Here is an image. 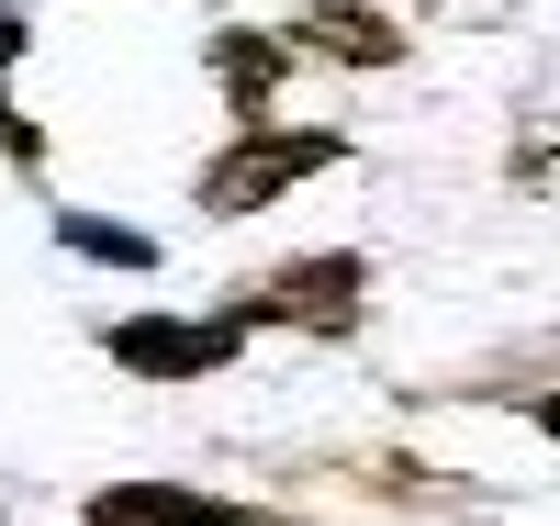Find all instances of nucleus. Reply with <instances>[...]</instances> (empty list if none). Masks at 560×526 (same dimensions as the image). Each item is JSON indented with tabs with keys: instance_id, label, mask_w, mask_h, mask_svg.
Returning a JSON list of instances; mask_svg holds the SVG:
<instances>
[{
	"instance_id": "obj_4",
	"label": "nucleus",
	"mask_w": 560,
	"mask_h": 526,
	"mask_svg": "<svg viewBox=\"0 0 560 526\" xmlns=\"http://www.w3.org/2000/svg\"><path fill=\"white\" fill-rule=\"evenodd\" d=\"M292 57H325V68H393L404 57V23L370 12V0H314L292 23Z\"/></svg>"
},
{
	"instance_id": "obj_8",
	"label": "nucleus",
	"mask_w": 560,
	"mask_h": 526,
	"mask_svg": "<svg viewBox=\"0 0 560 526\" xmlns=\"http://www.w3.org/2000/svg\"><path fill=\"white\" fill-rule=\"evenodd\" d=\"M516 179H527V190H549V179H560V124H538V147L516 157Z\"/></svg>"
},
{
	"instance_id": "obj_1",
	"label": "nucleus",
	"mask_w": 560,
	"mask_h": 526,
	"mask_svg": "<svg viewBox=\"0 0 560 526\" xmlns=\"http://www.w3.org/2000/svg\"><path fill=\"white\" fill-rule=\"evenodd\" d=\"M337 157H348V135H337V124H258V135H236V147L202 168V213H213V224L269 213L280 190H303L314 168H337Z\"/></svg>"
},
{
	"instance_id": "obj_6",
	"label": "nucleus",
	"mask_w": 560,
	"mask_h": 526,
	"mask_svg": "<svg viewBox=\"0 0 560 526\" xmlns=\"http://www.w3.org/2000/svg\"><path fill=\"white\" fill-rule=\"evenodd\" d=\"M280 79H292V34H247V23L213 34V90H224L236 113H258Z\"/></svg>"
},
{
	"instance_id": "obj_2",
	"label": "nucleus",
	"mask_w": 560,
	"mask_h": 526,
	"mask_svg": "<svg viewBox=\"0 0 560 526\" xmlns=\"http://www.w3.org/2000/svg\"><path fill=\"white\" fill-rule=\"evenodd\" d=\"M359 292H370V269H359L348 247H314V258H292V269H269L258 292H236V314H247V325H303V337H348V325H359Z\"/></svg>"
},
{
	"instance_id": "obj_9",
	"label": "nucleus",
	"mask_w": 560,
	"mask_h": 526,
	"mask_svg": "<svg viewBox=\"0 0 560 526\" xmlns=\"http://www.w3.org/2000/svg\"><path fill=\"white\" fill-rule=\"evenodd\" d=\"M0 157H12V168H34V157H45V135H34L12 102H0Z\"/></svg>"
},
{
	"instance_id": "obj_7",
	"label": "nucleus",
	"mask_w": 560,
	"mask_h": 526,
	"mask_svg": "<svg viewBox=\"0 0 560 526\" xmlns=\"http://www.w3.org/2000/svg\"><path fill=\"white\" fill-rule=\"evenodd\" d=\"M57 235H68L79 258H102V269H158V235H135L113 213H57Z\"/></svg>"
},
{
	"instance_id": "obj_10",
	"label": "nucleus",
	"mask_w": 560,
	"mask_h": 526,
	"mask_svg": "<svg viewBox=\"0 0 560 526\" xmlns=\"http://www.w3.org/2000/svg\"><path fill=\"white\" fill-rule=\"evenodd\" d=\"M23 45H34V34H23V23H12V12H0V68H12V57H23Z\"/></svg>"
},
{
	"instance_id": "obj_5",
	"label": "nucleus",
	"mask_w": 560,
	"mask_h": 526,
	"mask_svg": "<svg viewBox=\"0 0 560 526\" xmlns=\"http://www.w3.org/2000/svg\"><path fill=\"white\" fill-rule=\"evenodd\" d=\"M90 526H269V504H224V493H179V482H113V493H90Z\"/></svg>"
},
{
	"instance_id": "obj_3",
	"label": "nucleus",
	"mask_w": 560,
	"mask_h": 526,
	"mask_svg": "<svg viewBox=\"0 0 560 526\" xmlns=\"http://www.w3.org/2000/svg\"><path fill=\"white\" fill-rule=\"evenodd\" d=\"M247 337H258V325L224 303V314H202V325H179V314H124L102 348H113L124 370H147V381H202V370H224V359H236Z\"/></svg>"
},
{
	"instance_id": "obj_11",
	"label": "nucleus",
	"mask_w": 560,
	"mask_h": 526,
	"mask_svg": "<svg viewBox=\"0 0 560 526\" xmlns=\"http://www.w3.org/2000/svg\"><path fill=\"white\" fill-rule=\"evenodd\" d=\"M538 425H549V437H560V393H538Z\"/></svg>"
}]
</instances>
